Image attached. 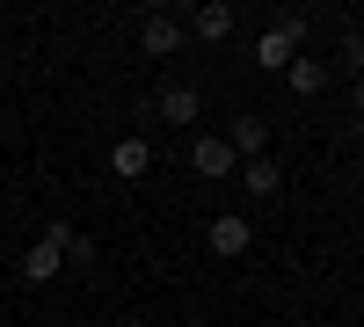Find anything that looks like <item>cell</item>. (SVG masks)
<instances>
[{
	"label": "cell",
	"instance_id": "obj_16",
	"mask_svg": "<svg viewBox=\"0 0 364 327\" xmlns=\"http://www.w3.org/2000/svg\"><path fill=\"white\" fill-rule=\"evenodd\" d=\"M22 327H29V320H22Z\"/></svg>",
	"mask_w": 364,
	"mask_h": 327
},
{
	"label": "cell",
	"instance_id": "obj_14",
	"mask_svg": "<svg viewBox=\"0 0 364 327\" xmlns=\"http://www.w3.org/2000/svg\"><path fill=\"white\" fill-rule=\"evenodd\" d=\"M350 124H364V80L350 87Z\"/></svg>",
	"mask_w": 364,
	"mask_h": 327
},
{
	"label": "cell",
	"instance_id": "obj_3",
	"mask_svg": "<svg viewBox=\"0 0 364 327\" xmlns=\"http://www.w3.org/2000/svg\"><path fill=\"white\" fill-rule=\"evenodd\" d=\"M204 240H211V255H226V262H233V255H248V248H255V226L226 211V218H211V226H204Z\"/></svg>",
	"mask_w": 364,
	"mask_h": 327
},
{
	"label": "cell",
	"instance_id": "obj_7",
	"mask_svg": "<svg viewBox=\"0 0 364 327\" xmlns=\"http://www.w3.org/2000/svg\"><path fill=\"white\" fill-rule=\"evenodd\" d=\"M146 167H154V145H146V138H117V153H109V174H124V182H139Z\"/></svg>",
	"mask_w": 364,
	"mask_h": 327
},
{
	"label": "cell",
	"instance_id": "obj_8",
	"mask_svg": "<svg viewBox=\"0 0 364 327\" xmlns=\"http://www.w3.org/2000/svg\"><path fill=\"white\" fill-rule=\"evenodd\" d=\"M190 29H197L204 44H226L233 37V8H226V0H204V8L190 15Z\"/></svg>",
	"mask_w": 364,
	"mask_h": 327
},
{
	"label": "cell",
	"instance_id": "obj_9",
	"mask_svg": "<svg viewBox=\"0 0 364 327\" xmlns=\"http://www.w3.org/2000/svg\"><path fill=\"white\" fill-rule=\"evenodd\" d=\"M291 58H299V44L284 37V29H262V37H255V66H262V73H284Z\"/></svg>",
	"mask_w": 364,
	"mask_h": 327
},
{
	"label": "cell",
	"instance_id": "obj_11",
	"mask_svg": "<svg viewBox=\"0 0 364 327\" xmlns=\"http://www.w3.org/2000/svg\"><path fill=\"white\" fill-rule=\"evenodd\" d=\"M284 80L299 87V95H321V87H328V66H321V58H291V66H284Z\"/></svg>",
	"mask_w": 364,
	"mask_h": 327
},
{
	"label": "cell",
	"instance_id": "obj_12",
	"mask_svg": "<svg viewBox=\"0 0 364 327\" xmlns=\"http://www.w3.org/2000/svg\"><path fill=\"white\" fill-rule=\"evenodd\" d=\"M58 248H66V262H73V270H95V240H87L80 226H58Z\"/></svg>",
	"mask_w": 364,
	"mask_h": 327
},
{
	"label": "cell",
	"instance_id": "obj_2",
	"mask_svg": "<svg viewBox=\"0 0 364 327\" xmlns=\"http://www.w3.org/2000/svg\"><path fill=\"white\" fill-rule=\"evenodd\" d=\"M58 270H66V248H58V226H44V240L22 255V284H51Z\"/></svg>",
	"mask_w": 364,
	"mask_h": 327
},
{
	"label": "cell",
	"instance_id": "obj_5",
	"mask_svg": "<svg viewBox=\"0 0 364 327\" xmlns=\"http://www.w3.org/2000/svg\"><path fill=\"white\" fill-rule=\"evenodd\" d=\"M197 116H204V95L190 80H168L161 87V124H197Z\"/></svg>",
	"mask_w": 364,
	"mask_h": 327
},
{
	"label": "cell",
	"instance_id": "obj_13",
	"mask_svg": "<svg viewBox=\"0 0 364 327\" xmlns=\"http://www.w3.org/2000/svg\"><path fill=\"white\" fill-rule=\"evenodd\" d=\"M336 58H343V73H350V80H364V37H357V29H343Z\"/></svg>",
	"mask_w": 364,
	"mask_h": 327
},
{
	"label": "cell",
	"instance_id": "obj_1",
	"mask_svg": "<svg viewBox=\"0 0 364 327\" xmlns=\"http://www.w3.org/2000/svg\"><path fill=\"white\" fill-rule=\"evenodd\" d=\"M139 51H146V58H175V51H182V15L154 8V15L139 22Z\"/></svg>",
	"mask_w": 364,
	"mask_h": 327
},
{
	"label": "cell",
	"instance_id": "obj_15",
	"mask_svg": "<svg viewBox=\"0 0 364 327\" xmlns=\"http://www.w3.org/2000/svg\"><path fill=\"white\" fill-rule=\"evenodd\" d=\"M117 327H146V320H139V313H124V320H117Z\"/></svg>",
	"mask_w": 364,
	"mask_h": 327
},
{
	"label": "cell",
	"instance_id": "obj_4",
	"mask_svg": "<svg viewBox=\"0 0 364 327\" xmlns=\"http://www.w3.org/2000/svg\"><path fill=\"white\" fill-rule=\"evenodd\" d=\"M226 145H233V160H262V145H269V124L255 109H240L233 124H226Z\"/></svg>",
	"mask_w": 364,
	"mask_h": 327
},
{
	"label": "cell",
	"instance_id": "obj_6",
	"mask_svg": "<svg viewBox=\"0 0 364 327\" xmlns=\"http://www.w3.org/2000/svg\"><path fill=\"white\" fill-rule=\"evenodd\" d=\"M190 167H197V174H233L240 160H233V145H226L219 131H204V138L190 145Z\"/></svg>",
	"mask_w": 364,
	"mask_h": 327
},
{
	"label": "cell",
	"instance_id": "obj_10",
	"mask_svg": "<svg viewBox=\"0 0 364 327\" xmlns=\"http://www.w3.org/2000/svg\"><path fill=\"white\" fill-rule=\"evenodd\" d=\"M240 189H248V196H277V189H284V167L262 153V160H248V167H240Z\"/></svg>",
	"mask_w": 364,
	"mask_h": 327
}]
</instances>
